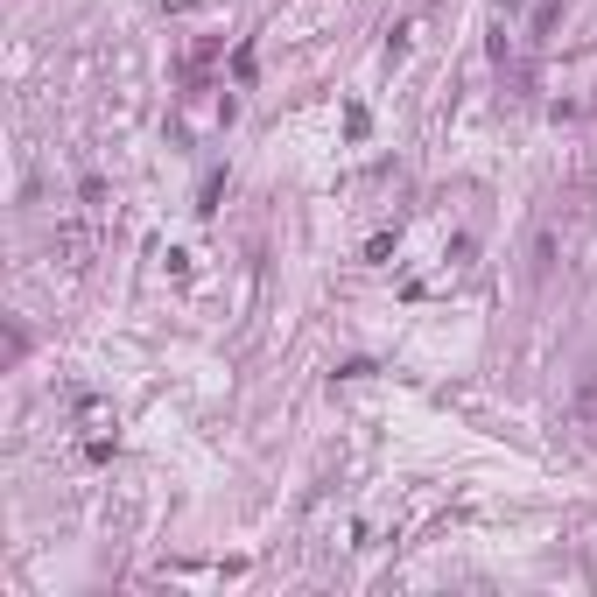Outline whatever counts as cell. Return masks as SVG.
I'll list each match as a JSON object with an SVG mask.
<instances>
[{
	"label": "cell",
	"mask_w": 597,
	"mask_h": 597,
	"mask_svg": "<svg viewBox=\"0 0 597 597\" xmlns=\"http://www.w3.org/2000/svg\"><path fill=\"white\" fill-rule=\"evenodd\" d=\"M492 8H499V15H520V8H527V0H492Z\"/></svg>",
	"instance_id": "1"
}]
</instances>
